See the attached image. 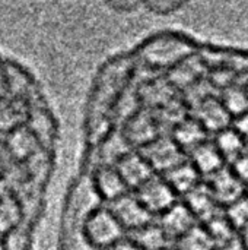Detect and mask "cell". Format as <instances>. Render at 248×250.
Listing matches in <instances>:
<instances>
[{
    "label": "cell",
    "instance_id": "1",
    "mask_svg": "<svg viewBox=\"0 0 248 250\" xmlns=\"http://www.w3.org/2000/svg\"><path fill=\"white\" fill-rule=\"evenodd\" d=\"M216 195L224 202H235L241 198V179L235 173L225 171L219 174V182L216 183Z\"/></svg>",
    "mask_w": 248,
    "mask_h": 250
},
{
    "label": "cell",
    "instance_id": "2",
    "mask_svg": "<svg viewBox=\"0 0 248 250\" xmlns=\"http://www.w3.org/2000/svg\"><path fill=\"white\" fill-rule=\"evenodd\" d=\"M190 0H142V6L156 15V16H170L183 10Z\"/></svg>",
    "mask_w": 248,
    "mask_h": 250
},
{
    "label": "cell",
    "instance_id": "3",
    "mask_svg": "<svg viewBox=\"0 0 248 250\" xmlns=\"http://www.w3.org/2000/svg\"><path fill=\"white\" fill-rule=\"evenodd\" d=\"M231 211H229V218L231 221L238 226L244 227L248 224V199H237L235 202L231 204Z\"/></svg>",
    "mask_w": 248,
    "mask_h": 250
},
{
    "label": "cell",
    "instance_id": "4",
    "mask_svg": "<svg viewBox=\"0 0 248 250\" xmlns=\"http://www.w3.org/2000/svg\"><path fill=\"white\" fill-rule=\"evenodd\" d=\"M104 3L110 10L121 15L134 13L142 7V0H104Z\"/></svg>",
    "mask_w": 248,
    "mask_h": 250
},
{
    "label": "cell",
    "instance_id": "5",
    "mask_svg": "<svg viewBox=\"0 0 248 250\" xmlns=\"http://www.w3.org/2000/svg\"><path fill=\"white\" fill-rule=\"evenodd\" d=\"M243 229H244V233H243V239H244V246H246V249L248 250V224H247V226H244Z\"/></svg>",
    "mask_w": 248,
    "mask_h": 250
}]
</instances>
